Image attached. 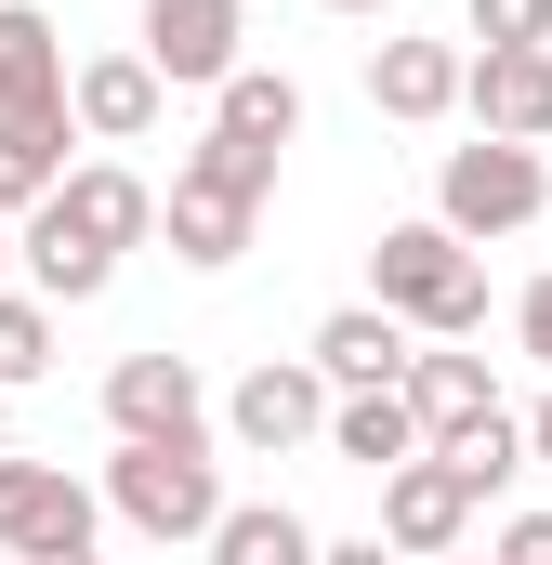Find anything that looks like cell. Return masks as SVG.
I'll return each instance as SVG.
<instances>
[{
	"label": "cell",
	"mask_w": 552,
	"mask_h": 565,
	"mask_svg": "<svg viewBox=\"0 0 552 565\" xmlns=\"http://www.w3.org/2000/svg\"><path fill=\"white\" fill-rule=\"evenodd\" d=\"M276 198V158L237 132H198L171 158V198H158V224H171V264H198V277H224L237 250H251V224H264Z\"/></svg>",
	"instance_id": "6da1fadb"
},
{
	"label": "cell",
	"mask_w": 552,
	"mask_h": 565,
	"mask_svg": "<svg viewBox=\"0 0 552 565\" xmlns=\"http://www.w3.org/2000/svg\"><path fill=\"white\" fill-rule=\"evenodd\" d=\"M369 302H382L408 342H474V329H487V264L421 211V224H382V237H369Z\"/></svg>",
	"instance_id": "7a4b0ae2"
},
{
	"label": "cell",
	"mask_w": 552,
	"mask_h": 565,
	"mask_svg": "<svg viewBox=\"0 0 552 565\" xmlns=\"http://www.w3.org/2000/svg\"><path fill=\"white\" fill-rule=\"evenodd\" d=\"M106 513L132 526V540H211V513H224V447L211 434H145L106 460Z\"/></svg>",
	"instance_id": "3957f363"
},
{
	"label": "cell",
	"mask_w": 552,
	"mask_h": 565,
	"mask_svg": "<svg viewBox=\"0 0 552 565\" xmlns=\"http://www.w3.org/2000/svg\"><path fill=\"white\" fill-rule=\"evenodd\" d=\"M552 211V158L540 145H447V158H434V224H447V237H460V250H487V237H527V224H540Z\"/></svg>",
	"instance_id": "277c9868"
},
{
	"label": "cell",
	"mask_w": 552,
	"mask_h": 565,
	"mask_svg": "<svg viewBox=\"0 0 552 565\" xmlns=\"http://www.w3.org/2000/svg\"><path fill=\"white\" fill-rule=\"evenodd\" d=\"M93 526H106V500H93L66 460H13V447H0V553L13 565H106Z\"/></svg>",
	"instance_id": "5b68a950"
},
{
	"label": "cell",
	"mask_w": 552,
	"mask_h": 565,
	"mask_svg": "<svg viewBox=\"0 0 552 565\" xmlns=\"http://www.w3.org/2000/svg\"><path fill=\"white\" fill-rule=\"evenodd\" d=\"M474 513H487V500H474V473L421 447V460L382 473V526H369V540H382L395 565H434V553H460V540H474Z\"/></svg>",
	"instance_id": "8992f818"
},
{
	"label": "cell",
	"mask_w": 552,
	"mask_h": 565,
	"mask_svg": "<svg viewBox=\"0 0 552 565\" xmlns=\"http://www.w3.org/2000/svg\"><path fill=\"white\" fill-rule=\"evenodd\" d=\"M237 40H251L237 0H145V26H132V53L158 66V93H224V79L251 66Z\"/></svg>",
	"instance_id": "52a82bcc"
},
{
	"label": "cell",
	"mask_w": 552,
	"mask_h": 565,
	"mask_svg": "<svg viewBox=\"0 0 552 565\" xmlns=\"http://www.w3.org/2000/svg\"><path fill=\"white\" fill-rule=\"evenodd\" d=\"M329 434V382L302 369V355H264L237 395H224V447L237 460H289V447H316Z\"/></svg>",
	"instance_id": "ba28073f"
},
{
	"label": "cell",
	"mask_w": 552,
	"mask_h": 565,
	"mask_svg": "<svg viewBox=\"0 0 552 565\" xmlns=\"http://www.w3.org/2000/svg\"><path fill=\"white\" fill-rule=\"evenodd\" d=\"M40 211H53L66 237H93L106 264H119V250H145V237H158V184H145L132 158H66V184H53Z\"/></svg>",
	"instance_id": "9c48e42d"
},
{
	"label": "cell",
	"mask_w": 552,
	"mask_h": 565,
	"mask_svg": "<svg viewBox=\"0 0 552 565\" xmlns=\"http://www.w3.org/2000/svg\"><path fill=\"white\" fill-rule=\"evenodd\" d=\"M106 422H119V447H145V434H211V395H198V355H171V342H145V355H119V369H106Z\"/></svg>",
	"instance_id": "30bf717a"
},
{
	"label": "cell",
	"mask_w": 552,
	"mask_h": 565,
	"mask_svg": "<svg viewBox=\"0 0 552 565\" xmlns=\"http://www.w3.org/2000/svg\"><path fill=\"white\" fill-rule=\"evenodd\" d=\"M408 355H421V342L382 316V302H329L316 342H302V369H316L329 395H382V382H408Z\"/></svg>",
	"instance_id": "8fae6325"
},
{
	"label": "cell",
	"mask_w": 552,
	"mask_h": 565,
	"mask_svg": "<svg viewBox=\"0 0 552 565\" xmlns=\"http://www.w3.org/2000/svg\"><path fill=\"white\" fill-rule=\"evenodd\" d=\"M395 395H408L421 447H460V434H487V422H500V382H487V355H460V342H421Z\"/></svg>",
	"instance_id": "7c38bea8"
},
{
	"label": "cell",
	"mask_w": 552,
	"mask_h": 565,
	"mask_svg": "<svg viewBox=\"0 0 552 565\" xmlns=\"http://www.w3.org/2000/svg\"><path fill=\"white\" fill-rule=\"evenodd\" d=\"M460 106L487 145H552V53H460Z\"/></svg>",
	"instance_id": "4fadbf2b"
},
{
	"label": "cell",
	"mask_w": 552,
	"mask_h": 565,
	"mask_svg": "<svg viewBox=\"0 0 552 565\" xmlns=\"http://www.w3.org/2000/svg\"><path fill=\"white\" fill-rule=\"evenodd\" d=\"M158 66L145 53H93V66H66V119H79V145H145L158 132Z\"/></svg>",
	"instance_id": "5bb4252c"
},
{
	"label": "cell",
	"mask_w": 552,
	"mask_h": 565,
	"mask_svg": "<svg viewBox=\"0 0 552 565\" xmlns=\"http://www.w3.org/2000/svg\"><path fill=\"white\" fill-rule=\"evenodd\" d=\"M369 106L408 119V132L460 119V40H382V53H369Z\"/></svg>",
	"instance_id": "9a60e30c"
},
{
	"label": "cell",
	"mask_w": 552,
	"mask_h": 565,
	"mask_svg": "<svg viewBox=\"0 0 552 565\" xmlns=\"http://www.w3.org/2000/svg\"><path fill=\"white\" fill-rule=\"evenodd\" d=\"M66 145H79L66 106H0V224H13V211H40V198L66 184Z\"/></svg>",
	"instance_id": "2e32d148"
},
{
	"label": "cell",
	"mask_w": 552,
	"mask_h": 565,
	"mask_svg": "<svg viewBox=\"0 0 552 565\" xmlns=\"http://www.w3.org/2000/svg\"><path fill=\"white\" fill-rule=\"evenodd\" d=\"M13 264H26V289H40L53 316H66V302H106V289H119V264H106L93 237H66L53 211H13Z\"/></svg>",
	"instance_id": "e0dca14e"
},
{
	"label": "cell",
	"mask_w": 552,
	"mask_h": 565,
	"mask_svg": "<svg viewBox=\"0 0 552 565\" xmlns=\"http://www.w3.org/2000/svg\"><path fill=\"white\" fill-rule=\"evenodd\" d=\"M211 132H237V145H264V158H289V145H302V79H289V66H237V79L211 93Z\"/></svg>",
	"instance_id": "ac0fdd59"
},
{
	"label": "cell",
	"mask_w": 552,
	"mask_h": 565,
	"mask_svg": "<svg viewBox=\"0 0 552 565\" xmlns=\"http://www.w3.org/2000/svg\"><path fill=\"white\" fill-rule=\"evenodd\" d=\"M0 106H66V26L40 0H0Z\"/></svg>",
	"instance_id": "d6986e66"
},
{
	"label": "cell",
	"mask_w": 552,
	"mask_h": 565,
	"mask_svg": "<svg viewBox=\"0 0 552 565\" xmlns=\"http://www.w3.org/2000/svg\"><path fill=\"white\" fill-rule=\"evenodd\" d=\"M329 460H355V473H395V460H421L408 395H395V382H382V395H329Z\"/></svg>",
	"instance_id": "ffe728a7"
},
{
	"label": "cell",
	"mask_w": 552,
	"mask_h": 565,
	"mask_svg": "<svg viewBox=\"0 0 552 565\" xmlns=\"http://www.w3.org/2000/svg\"><path fill=\"white\" fill-rule=\"evenodd\" d=\"M198 553H211V565H316V526H302L289 500H224Z\"/></svg>",
	"instance_id": "44dd1931"
},
{
	"label": "cell",
	"mask_w": 552,
	"mask_h": 565,
	"mask_svg": "<svg viewBox=\"0 0 552 565\" xmlns=\"http://www.w3.org/2000/svg\"><path fill=\"white\" fill-rule=\"evenodd\" d=\"M40 369H53V302L40 289H0V395L40 382Z\"/></svg>",
	"instance_id": "7402d4cb"
},
{
	"label": "cell",
	"mask_w": 552,
	"mask_h": 565,
	"mask_svg": "<svg viewBox=\"0 0 552 565\" xmlns=\"http://www.w3.org/2000/svg\"><path fill=\"white\" fill-rule=\"evenodd\" d=\"M434 460H460V473H474V500H500V487L527 473V434H513V408H500L487 434H460V447H434Z\"/></svg>",
	"instance_id": "603a6c76"
},
{
	"label": "cell",
	"mask_w": 552,
	"mask_h": 565,
	"mask_svg": "<svg viewBox=\"0 0 552 565\" xmlns=\"http://www.w3.org/2000/svg\"><path fill=\"white\" fill-rule=\"evenodd\" d=\"M474 53H552V0H474Z\"/></svg>",
	"instance_id": "cb8c5ba5"
},
{
	"label": "cell",
	"mask_w": 552,
	"mask_h": 565,
	"mask_svg": "<svg viewBox=\"0 0 552 565\" xmlns=\"http://www.w3.org/2000/svg\"><path fill=\"white\" fill-rule=\"evenodd\" d=\"M487 565H552V513H513V526L487 540Z\"/></svg>",
	"instance_id": "d4e9b609"
},
{
	"label": "cell",
	"mask_w": 552,
	"mask_h": 565,
	"mask_svg": "<svg viewBox=\"0 0 552 565\" xmlns=\"http://www.w3.org/2000/svg\"><path fill=\"white\" fill-rule=\"evenodd\" d=\"M513 342H527V355L552 369V277H527V302H513Z\"/></svg>",
	"instance_id": "484cf974"
},
{
	"label": "cell",
	"mask_w": 552,
	"mask_h": 565,
	"mask_svg": "<svg viewBox=\"0 0 552 565\" xmlns=\"http://www.w3.org/2000/svg\"><path fill=\"white\" fill-rule=\"evenodd\" d=\"M513 434H527V473H552V395H540V408H527Z\"/></svg>",
	"instance_id": "4316f807"
},
{
	"label": "cell",
	"mask_w": 552,
	"mask_h": 565,
	"mask_svg": "<svg viewBox=\"0 0 552 565\" xmlns=\"http://www.w3.org/2000/svg\"><path fill=\"white\" fill-rule=\"evenodd\" d=\"M316 565H395L382 540H316Z\"/></svg>",
	"instance_id": "83f0119b"
},
{
	"label": "cell",
	"mask_w": 552,
	"mask_h": 565,
	"mask_svg": "<svg viewBox=\"0 0 552 565\" xmlns=\"http://www.w3.org/2000/svg\"><path fill=\"white\" fill-rule=\"evenodd\" d=\"M329 13H395V0H329Z\"/></svg>",
	"instance_id": "f1b7e54d"
},
{
	"label": "cell",
	"mask_w": 552,
	"mask_h": 565,
	"mask_svg": "<svg viewBox=\"0 0 552 565\" xmlns=\"http://www.w3.org/2000/svg\"><path fill=\"white\" fill-rule=\"evenodd\" d=\"M434 565H487V553H434Z\"/></svg>",
	"instance_id": "f546056e"
},
{
	"label": "cell",
	"mask_w": 552,
	"mask_h": 565,
	"mask_svg": "<svg viewBox=\"0 0 552 565\" xmlns=\"http://www.w3.org/2000/svg\"><path fill=\"white\" fill-rule=\"evenodd\" d=\"M0 264H13V224H0Z\"/></svg>",
	"instance_id": "4dcf8cb0"
},
{
	"label": "cell",
	"mask_w": 552,
	"mask_h": 565,
	"mask_svg": "<svg viewBox=\"0 0 552 565\" xmlns=\"http://www.w3.org/2000/svg\"><path fill=\"white\" fill-rule=\"evenodd\" d=\"M0 447H13V408H0Z\"/></svg>",
	"instance_id": "1f68e13d"
},
{
	"label": "cell",
	"mask_w": 552,
	"mask_h": 565,
	"mask_svg": "<svg viewBox=\"0 0 552 565\" xmlns=\"http://www.w3.org/2000/svg\"><path fill=\"white\" fill-rule=\"evenodd\" d=\"M0 565H13V553H0Z\"/></svg>",
	"instance_id": "d6a6232c"
}]
</instances>
